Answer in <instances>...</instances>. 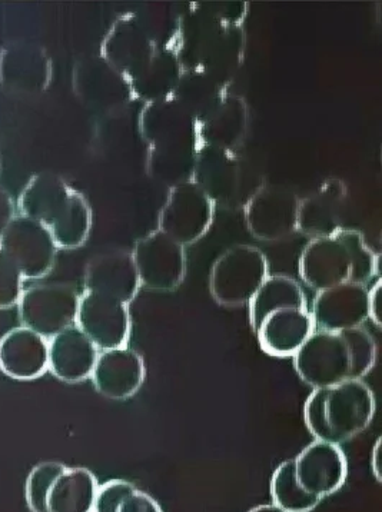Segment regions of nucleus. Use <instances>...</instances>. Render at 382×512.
<instances>
[{"mask_svg":"<svg viewBox=\"0 0 382 512\" xmlns=\"http://www.w3.org/2000/svg\"><path fill=\"white\" fill-rule=\"evenodd\" d=\"M292 358L298 377L317 390L364 378L377 361V345L361 327L314 331Z\"/></svg>","mask_w":382,"mask_h":512,"instance_id":"obj_1","label":"nucleus"},{"mask_svg":"<svg viewBox=\"0 0 382 512\" xmlns=\"http://www.w3.org/2000/svg\"><path fill=\"white\" fill-rule=\"evenodd\" d=\"M175 46L184 69L197 68L227 88L237 75L245 53V32L239 23L219 18L208 3L195 5L179 23Z\"/></svg>","mask_w":382,"mask_h":512,"instance_id":"obj_2","label":"nucleus"},{"mask_svg":"<svg viewBox=\"0 0 382 512\" xmlns=\"http://www.w3.org/2000/svg\"><path fill=\"white\" fill-rule=\"evenodd\" d=\"M300 274L317 292L347 282L365 285L380 275V255L368 248L360 232L342 228L334 236L312 239L305 246Z\"/></svg>","mask_w":382,"mask_h":512,"instance_id":"obj_3","label":"nucleus"},{"mask_svg":"<svg viewBox=\"0 0 382 512\" xmlns=\"http://www.w3.org/2000/svg\"><path fill=\"white\" fill-rule=\"evenodd\" d=\"M375 414L374 392L362 379L312 390L304 420L315 440L340 445L370 427Z\"/></svg>","mask_w":382,"mask_h":512,"instance_id":"obj_4","label":"nucleus"},{"mask_svg":"<svg viewBox=\"0 0 382 512\" xmlns=\"http://www.w3.org/2000/svg\"><path fill=\"white\" fill-rule=\"evenodd\" d=\"M98 488L88 468L45 461L26 480V505L31 512H92Z\"/></svg>","mask_w":382,"mask_h":512,"instance_id":"obj_5","label":"nucleus"},{"mask_svg":"<svg viewBox=\"0 0 382 512\" xmlns=\"http://www.w3.org/2000/svg\"><path fill=\"white\" fill-rule=\"evenodd\" d=\"M268 277V259L258 248L235 245L215 261L209 275V289L218 304L241 307L251 302Z\"/></svg>","mask_w":382,"mask_h":512,"instance_id":"obj_6","label":"nucleus"},{"mask_svg":"<svg viewBox=\"0 0 382 512\" xmlns=\"http://www.w3.org/2000/svg\"><path fill=\"white\" fill-rule=\"evenodd\" d=\"M79 295L65 284L36 285L22 292L18 302L22 327L52 339L76 324Z\"/></svg>","mask_w":382,"mask_h":512,"instance_id":"obj_7","label":"nucleus"},{"mask_svg":"<svg viewBox=\"0 0 382 512\" xmlns=\"http://www.w3.org/2000/svg\"><path fill=\"white\" fill-rule=\"evenodd\" d=\"M0 251L18 267L23 279H41L55 267L58 246L41 222L15 215L0 236Z\"/></svg>","mask_w":382,"mask_h":512,"instance_id":"obj_8","label":"nucleus"},{"mask_svg":"<svg viewBox=\"0 0 382 512\" xmlns=\"http://www.w3.org/2000/svg\"><path fill=\"white\" fill-rule=\"evenodd\" d=\"M214 218V204L195 182L171 188L159 214V231L182 246L195 244L205 234Z\"/></svg>","mask_w":382,"mask_h":512,"instance_id":"obj_9","label":"nucleus"},{"mask_svg":"<svg viewBox=\"0 0 382 512\" xmlns=\"http://www.w3.org/2000/svg\"><path fill=\"white\" fill-rule=\"evenodd\" d=\"M139 282L152 291H175L184 282L186 274L185 246L156 231L136 242L134 251Z\"/></svg>","mask_w":382,"mask_h":512,"instance_id":"obj_10","label":"nucleus"},{"mask_svg":"<svg viewBox=\"0 0 382 512\" xmlns=\"http://www.w3.org/2000/svg\"><path fill=\"white\" fill-rule=\"evenodd\" d=\"M300 198L290 188L264 185L245 205V222L259 241H281L297 231Z\"/></svg>","mask_w":382,"mask_h":512,"instance_id":"obj_11","label":"nucleus"},{"mask_svg":"<svg viewBox=\"0 0 382 512\" xmlns=\"http://www.w3.org/2000/svg\"><path fill=\"white\" fill-rule=\"evenodd\" d=\"M75 325L101 351L126 347L131 337L128 305L95 292H85L79 298Z\"/></svg>","mask_w":382,"mask_h":512,"instance_id":"obj_12","label":"nucleus"},{"mask_svg":"<svg viewBox=\"0 0 382 512\" xmlns=\"http://www.w3.org/2000/svg\"><path fill=\"white\" fill-rule=\"evenodd\" d=\"M156 51L154 36L141 16L126 13L106 33L101 56L126 78L134 76Z\"/></svg>","mask_w":382,"mask_h":512,"instance_id":"obj_13","label":"nucleus"},{"mask_svg":"<svg viewBox=\"0 0 382 512\" xmlns=\"http://www.w3.org/2000/svg\"><path fill=\"white\" fill-rule=\"evenodd\" d=\"M52 79L48 52L36 43L15 42L0 51V85L18 95H41Z\"/></svg>","mask_w":382,"mask_h":512,"instance_id":"obj_14","label":"nucleus"},{"mask_svg":"<svg viewBox=\"0 0 382 512\" xmlns=\"http://www.w3.org/2000/svg\"><path fill=\"white\" fill-rule=\"evenodd\" d=\"M295 477L302 490L324 500L347 480V458L340 445L315 440L294 458Z\"/></svg>","mask_w":382,"mask_h":512,"instance_id":"obj_15","label":"nucleus"},{"mask_svg":"<svg viewBox=\"0 0 382 512\" xmlns=\"http://www.w3.org/2000/svg\"><path fill=\"white\" fill-rule=\"evenodd\" d=\"M73 86L86 105L104 111L124 108L135 99L129 79L102 56H89L76 65Z\"/></svg>","mask_w":382,"mask_h":512,"instance_id":"obj_16","label":"nucleus"},{"mask_svg":"<svg viewBox=\"0 0 382 512\" xmlns=\"http://www.w3.org/2000/svg\"><path fill=\"white\" fill-rule=\"evenodd\" d=\"M311 317L317 331L341 332L360 328L370 318L368 288L347 282L318 292Z\"/></svg>","mask_w":382,"mask_h":512,"instance_id":"obj_17","label":"nucleus"},{"mask_svg":"<svg viewBox=\"0 0 382 512\" xmlns=\"http://www.w3.org/2000/svg\"><path fill=\"white\" fill-rule=\"evenodd\" d=\"M192 182L211 199L212 204H237L242 189V166L234 152L199 145Z\"/></svg>","mask_w":382,"mask_h":512,"instance_id":"obj_18","label":"nucleus"},{"mask_svg":"<svg viewBox=\"0 0 382 512\" xmlns=\"http://www.w3.org/2000/svg\"><path fill=\"white\" fill-rule=\"evenodd\" d=\"M145 374L144 358L126 345L99 352L91 378L99 394L109 400L124 401L139 391Z\"/></svg>","mask_w":382,"mask_h":512,"instance_id":"obj_19","label":"nucleus"},{"mask_svg":"<svg viewBox=\"0 0 382 512\" xmlns=\"http://www.w3.org/2000/svg\"><path fill=\"white\" fill-rule=\"evenodd\" d=\"M85 292L106 295L129 305L138 294L141 282L131 252L114 251L95 256L83 275Z\"/></svg>","mask_w":382,"mask_h":512,"instance_id":"obj_20","label":"nucleus"},{"mask_svg":"<svg viewBox=\"0 0 382 512\" xmlns=\"http://www.w3.org/2000/svg\"><path fill=\"white\" fill-rule=\"evenodd\" d=\"M48 339L21 327L0 338V371L18 381H31L48 371Z\"/></svg>","mask_w":382,"mask_h":512,"instance_id":"obj_21","label":"nucleus"},{"mask_svg":"<svg viewBox=\"0 0 382 512\" xmlns=\"http://www.w3.org/2000/svg\"><path fill=\"white\" fill-rule=\"evenodd\" d=\"M314 331L308 308H284L269 314L255 334L262 351L272 357L288 358L297 354Z\"/></svg>","mask_w":382,"mask_h":512,"instance_id":"obj_22","label":"nucleus"},{"mask_svg":"<svg viewBox=\"0 0 382 512\" xmlns=\"http://www.w3.org/2000/svg\"><path fill=\"white\" fill-rule=\"evenodd\" d=\"M48 344V369L56 378L78 384L92 377L99 349L76 325L49 339Z\"/></svg>","mask_w":382,"mask_h":512,"instance_id":"obj_23","label":"nucleus"},{"mask_svg":"<svg viewBox=\"0 0 382 512\" xmlns=\"http://www.w3.org/2000/svg\"><path fill=\"white\" fill-rule=\"evenodd\" d=\"M139 129L149 148L198 139L197 121L174 98L145 103Z\"/></svg>","mask_w":382,"mask_h":512,"instance_id":"obj_24","label":"nucleus"},{"mask_svg":"<svg viewBox=\"0 0 382 512\" xmlns=\"http://www.w3.org/2000/svg\"><path fill=\"white\" fill-rule=\"evenodd\" d=\"M347 188L338 179L324 182L318 191L300 201L297 231L312 239L328 238L340 231Z\"/></svg>","mask_w":382,"mask_h":512,"instance_id":"obj_25","label":"nucleus"},{"mask_svg":"<svg viewBox=\"0 0 382 512\" xmlns=\"http://www.w3.org/2000/svg\"><path fill=\"white\" fill-rule=\"evenodd\" d=\"M249 126V109L244 98L225 95L207 118L198 123L199 145L234 152L244 142Z\"/></svg>","mask_w":382,"mask_h":512,"instance_id":"obj_26","label":"nucleus"},{"mask_svg":"<svg viewBox=\"0 0 382 512\" xmlns=\"http://www.w3.org/2000/svg\"><path fill=\"white\" fill-rule=\"evenodd\" d=\"M182 72H184V66L175 46L166 45L156 48L151 59L129 78L132 95L145 103L172 98Z\"/></svg>","mask_w":382,"mask_h":512,"instance_id":"obj_27","label":"nucleus"},{"mask_svg":"<svg viewBox=\"0 0 382 512\" xmlns=\"http://www.w3.org/2000/svg\"><path fill=\"white\" fill-rule=\"evenodd\" d=\"M72 192L73 189L69 188L65 179L53 172L32 176L19 196L21 215L35 219L49 228L68 205Z\"/></svg>","mask_w":382,"mask_h":512,"instance_id":"obj_28","label":"nucleus"},{"mask_svg":"<svg viewBox=\"0 0 382 512\" xmlns=\"http://www.w3.org/2000/svg\"><path fill=\"white\" fill-rule=\"evenodd\" d=\"M198 148V139L151 146L146 159V171L154 181L168 185L169 188L192 181Z\"/></svg>","mask_w":382,"mask_h":512,"instance_id":"obj_29","label":"nucleus"},{"mask_svg":"<svg viewBox=\"0 0 382 512\" xmlns=\"http://www.w3.org/2000/svg\"><path fill=\"white\" fill-rule=\"evenodd\" d=\"M224 86L202 69H184L172 98L201 123L224 99Z\"/></svg>","mask_w":382,"mask_h":512,"instance_id":"obj_30","label":"nucleus"},{"mask_svg":"<svg viewBox=\"0 0 382 512\" xmlns=\"http://www.w3.org/2000/svg\"><path fill=\"white\" fill-rule=\"evenodd\" d=\"M284 308H308L304 291L287 275H269L249 302V322L254 332L269 314Z\"/></svg>","mask_w":382,"mask_h":512,"instance_id":"obj_31","label":"nucleus"},{"mask_svg":"<svg viewBox=\"0 0 382 512\" xmlns=\"http://www.w3.org/2000/svg\"><path fill=\"white\" fill-rule=\"evenodd\" d=\"M91 228V206L79 192L73 191L68 205L48 229L58 249H76L85 244Z\"/></svg>","mask_w":382,"mask_h":512,"instance_id":"obj_32","label":"nucleus"},{"mask_svg":"<svg viewBox=\"0 0 382 512\" xmlns=\"http://www.w3.org/2000/svg\"><path fill=\"white\" fill-rule=\"evenodd\" d=\"M92 512H164L161 505L132 482L111 480L99 485Z\"/></svg>","mask_w":382,"mask_h":512,"instance_id":"obj_33","label":"nucleus"},{"mask_svg":"<svg viewBox=\"0 0 382 512\" xmlns=\"http://www.w3.org/2000/svg\"><path fill=\"white\" fill-rule=\"evenodd\" d=\"M274 504L285 512H311L320 504V498L302 490L295 477L294 460L278 465L271 480Z\"/></svg>","mask_w":382,"mask_h":512,"instance_id":"obj_34","label":"nucleus"},{"mask_svg":"<svg viewBox=\"0 0 382 512\" xmlns=\"http://www.w3.org/2000/svg\"><path fill=\"white\" fill-rule=\"evenodd\" d=\"M23 277L18 267L0 251V309L18 305L23 292Z\"/></svg>","mask_w":382,"mask_h":512,"instance_id":"obj_35","label":"nucleus"},{"mask_svg":"<svg viewBox=\"0 0 382 512\" xmlns=\"http://www.w3.org/2000/svg\"><path fill=\"white\" fill-rule=\"evenodd\" d=\"M368 312L377 327L382 325V281L378 279L371 289H368Z\"/></svg>","mask_w":382,"mask_h":512,"instance_id":"obj_36","label":"nucleus"},{"mask_svg":"<svg viewBox=\"0 0 382 512\" xmlns=\"http://www.w3.org/2000/svg\"><path fill=\"white\" fill-rule=\"evenodd\" d=\"M13 218H15V205H13L11 195L0 186V236L11 224Z\"/></svg>","mask_w":382,"mask_h":512,"instance_id":"obj_37","label":"nucleus"},{"mask_svg":"<svg viewBox=\"0 0 382 512\" xmlns=\"http://www.w3.org/2000/svg\"><path fill=\"white\" fill-rule=\"evenodd\" d=\"M371 470L375 480L382 482V438H378L372 448Z\"/></svg>","mask_w":382,"mask_h":512,"instance_id":"obj_38","label":"nucleus"},{"mask_svg":"<svg viewBox=\"0 0 382 512\" xmlns=\"http://www.w3.org/2000/svg\"><path fill=\"white\" fill-rule=\"evenodd\" d=\"M248 512H285L281 510V508L277 507L275 504H262L258 505V507L252 508Z\"/></svg>","mask_w":382,"mask_h":512,"instance_id":"obj_39","label":"nucleus"}]
</instances>
